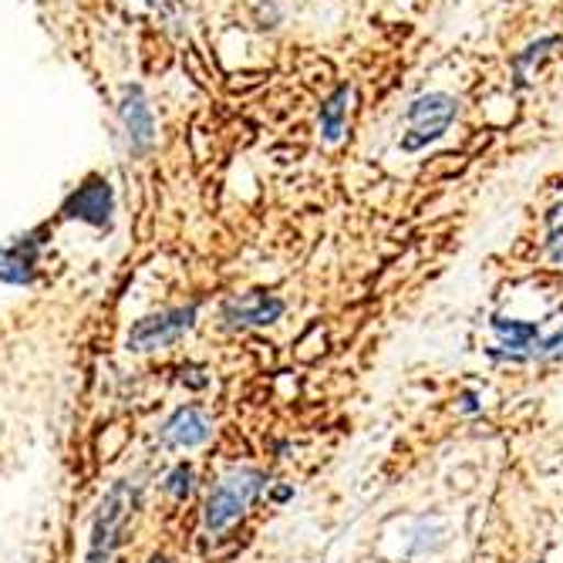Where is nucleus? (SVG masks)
Instances as JSON below:
<instances>
[{"instance_id": "obj_2", "label": "nucleus", "mask_w": 563, "mask_h": 563, "mask_svg": "<svg viewBox=\"0 0 563 563\" xmlns=\"http://www.w3.org/2000/svg\"><path fill=\"white\" fill-rule=\"evenodd\" d=\"M261 489H264V473L257 470H236L227 479H220V486L207 499V517H202L207 530L223 533L227 527H233L250 509V503L261 496Z\"/></svg>"}, {"instance_id": "obj_17", "label": "nucleus", "mask_w": 563, "mask_h": 563, "mask_svg": "<svg viewBox=\"0 0 563 563\" xmlns=\"http://www.w3.org/2000/svg\"><path fill=\"white\" fill-rule=\"evenodd\" d=\"M290 496V486H280L277 493H274V499H287Z\"/></svg>"}, {"instance_id": "obj_10", "label": "nucleus", "mask_w": 563, "mask_h": 563, "mask_svg": "<svg viewBox=\"0 0 563 563\" xmlns=\"http://www.w3.org/2000/svg\"><path fill=\"white\" fill-rule=\"evenodd\" d=\"M556 47H563V37L560 34H547V37H540V41H533V44H527L523 51H517L514 55V88L517 91H523V88H530V81H533V71L553 55Z\"/></svg>"}, {"instance_id": "obj_4", "label": "nucleus", "mask_w": 563, "mask_h": 563, "mask_svg": "<svg viewBox=\"0 0 563 563\" xmlns=\"http://www.w3.org/2000/svg\"><path fill=\"white\" fill-rule=\"evenodd\" d=\"M196 311L199 307L189 303V307H169V311H159V314H148L142 321H135L129 331V351L145 354V351H159V347L176 344L183 334L192 331Z\"/></svg>"}, {"instance_id": "obj_5", "label": "nucleus", "mask_w": 563, "mask_h": 563, "mask_svg": "<svg viewBox=\"0 0 563 563\" xmlns=\"http://www.w3.org/2000/svg\"><path fill=\"white\" fill-rule=\"evenodd\" d=\"M112 213H115V189H112V183L106 176H88L62 202V217L65 220H78V223H88V227L112 223Z\"/></svg>"}, {"instance_id": "obj_1", "label": "nucleus", "mask_w": 563, "mask_h": 563, "mask_svg": "<svg viewBox=\"0 0 563 563\" xmlns=\"http://www.w3.org/2000/svg\"><path fill=\"white\" fill-rule=\"evenodd\" d=\"M405 119H408V132L401 135V148L405 152L429 148L459 119V98L449 91H426V95L408 101Z\"/></svg>"}, {"instance_id": "obj_7", "label": "nucleus", "mask_w": 563, "mask_h": 563, "mask_svg": "<svg viewBox=\"0 0 563 563\" xmlns=\"http://www.w3.org/2000/svg\"><path fill=\"white\" fill-rule=\"evenodd\" d=\"M287 311V303L274 294H240L233 300H227L223 307V321L233 324V328H267V324H277Z\"/></svg>"}, {"instance_id": "obj_11", "label": "nucleus", "mask_w": 563, "mask_h": 563, "mask_svg": "<svg viewBox=\"0 0 563 563\" xmlns=\"http://www.w3.org/2000/svg\"><path fill=\"white\" fill-rule=\"evenodd\" d=\"M351 95L354 88L351 85H338L331 91V98L321 106V139L328 145H338L344 139V129H347V109H351Z\"/></svg>"}, {"instance_id": "obj_18", "label": "nucleus", "mask_w": 563, "mask_h": 563, "mask_svg": "<svg viewBox=\"0 0 563 563\" xmlns=\"http://www.w3.org/2000/svg\"><path fill=\"white\" fill-rule=\"evenodd\" d=\"M156 563H166V560H156Z\"/></svg>"}, {"instance_id": "obj_9", "label": "nucleus", "mask_w": 563, "mask_h": 563, "mask_svg": "<svg viewBox=\"0 0 563 563\" xmlns=\"http://www.w3.org/2000/svg\"><path fill=\"white\" fill-rule=\"evenodd\" d=\"M210 435H213V422L199 405L179 408V412L163 426L166 445H176V449H196L202 442H210Z\"/></svg>"}, {"instance_id": "obj_16", "label": "nucleus", "mask_w": 563, "mask_h": 563, "mask_svg": "<svg viewBox=\"0 0 563 563\" xmlns=\"http://www.w3.org/2000/svg\"><path fill=\"white\" fill-rule=\"evenodd\" d=\"M463 408H466V412H476V408H479V405H476V395H473V391H470V395L463 398Z\"/></svg>"}, {"instance_id": "obj_3", "label": "nucleus", "mask_w": 563, "mask_h": 563, "mask_svg": "<svg viewBox=\"0 0 563 563\" xmlns=\"http://www.w3.org/2000/svg\"><path fill=\"white\" fill-rule=\"evenodd\" d=\"M129 509H132V489L129 483H119L109 489V496L101 499L98 506V517L91 527V547H88V563H109L112 550L122 540L125 520H129Z\"/></svg>"}, {"instance_id": "obj_8", "label": "nucleus", "mask_w": 563, "mask_h": 563, "mask_svg": "<svg viewBox=\"0 0 563 563\" xmlns=\"http://www.w3.org/2000/svg\"><path fill=\"white\" fill-rule=\"evenodd\" d=\"M119 119L129 139L132 152H145L152 142H156V119H152V109L142 95V88H125L122 101H119Z\"/></svg>"}, {"instance_id": "obj_15", "label": "nucleus", "mask_w": 563, "mask_h": 563, "mask_svg": "<svg viewBox=\"0 0 563 563\" xmlns=\"http://www.w3.org/2000/svg\"><path fill=\"white\" fill-rule=\"evenodd\" d=\"M547 227H550V233H563V202H556V207L547 213Z\"/></svg>"}, {"instance_id": "obj_12", "label": "nucleus", "mask_w": 563, "mask_h": 563, "mask_svg": "<svg viewBox=\"0 0 563 563\" xmlns=\"http://www.w3.org/2000/svg\"><path fill=\"white\" fill-rule=\"evenodd\" d=\"M493 331L509 344V347H530L537 341V328L523 321H509V318H493Z\"/></svg>"}, {"instance_id": "obj_6", "label": "nucleus", "mask_w": 563, "mask_h": 563, "mask_svg": "<svg viewBox=\"0 0 563 563\" xmlns=\"http://www.w3.org/2000/svg\"><path fill=\"white\" fill-rule=\"evenodd\" d=\"M44 230H31L18 240H11L8 246H0V280L11 287H27L37 277V257H41V240Z\"/></svg>"}, {"instance_id": "obj_13", "label": "nucleus", "mask_w": 563, "mask_h": 563, "mask_svg": "<svg viewBox=\"0 0 563 563\" xmlns=\"http://www.w3.org/2000/svg\"><path fill=\"white\" fill-rule=\"evenodd\" d=\"M189 489H192V470H189L186 463H179V466L169 473V479H166V493L176 496V499H186Z\"/></svg>"}, {"instance_id": "obj_14", "label": "nucleus", "mask_w": 563, "mask_h": 563, "mask_svg": "<svg viewBox=\"0 0 563 563\" xmlns=\"http://www.w3.org/2000/svg\"><path fill=\"white\" fill-rule=\"evenodd\" d=\"M533 354H537V357H560V354H563V328H560L556 334H550L547 341H540V344L533 347Z\"/></svg>"}]
</instances>
